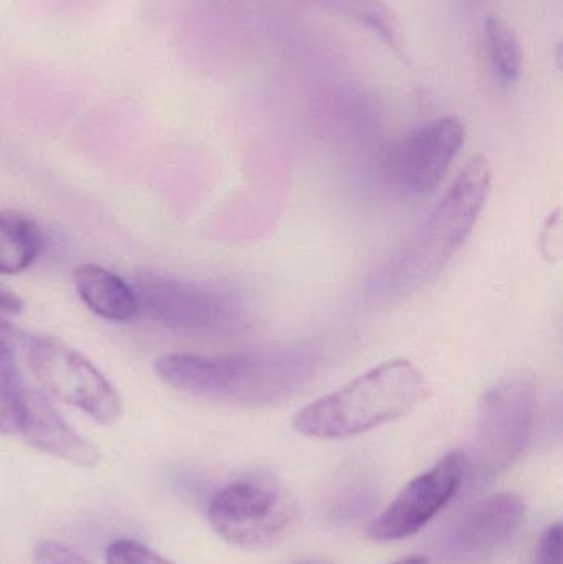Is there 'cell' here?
<instances>
[{"mask_svg": "<svg viewBox=\"0 0 563 564\" xmlns=\"http://www.w3.org/2000/svg\"><path fill=\"white\" fill-rule=\"evenodd\" d=\"M465 139V122L455 116L430 122L390 151L387 177L407 197H426L442 185Z\"/></svg>", "mask_w": 563, "mask_h": 564, "instance_id": "9c48e42d", "label": "cell"}, {"mask_svg": "<svg viewBox=\"0 0 563 564\" xmlns=\"http://www.w3.org/2000/svg\"><path fill=\"white\" fill-rule=\"evenodd\" d=\"M526 506L515 494H499L466 510L440 543L446 564H481L501 552L521 529Z\"/></svg>", "mask_w": 563, "mask_h": 564, "instance_id": "30bf717a", "label": "cell"}, {"mask_svg": "<svg viewBox=\"0 0 563 564\" xmlns=\"http://www.w3.org/2000/svg\"><path fill=\"white\" fill-rule=\"evenodd\" d=\"M22 308V299H20L19 295L13 294L9 289L0 285V312H7V314H20Z\"/></svg>", "mask_w": 563, "mask_h": 564, "instance_id": "ffe728a7", "label": "cell"}, {"mask_svg": "<svg viewBox=\"0 0 563 564\" xmlns=\"http://www.w3.org/2000/svg\"><path fill=\"white\" fill-rule=\"evenodd\" d=\"M136 284L139 307L177 334L215 337L240 324V308L217 289L159 273L139 274Z\"/></svg>", "mask_w": 563, "mask_h": 564, "instance_id": "52a82bcc", "label": "cell"}, {"mask_svg": "<svg viewBox=\"0 0 563 564\" xmlns=\"http://www.w3.org/2000/svg\"><path fill=\"white\" fill-rule=\"evenodd\" d=\"M300 564H316V563H300Z\"/></svg>", "mask_w": 563, "mask_h": 564, "instance_id": "cb8c5ba5", "label": "cell"}, {"mask_svg": "<svg viewBox=\"0 0 563 564\" xmlns=\"http://www.w3.org/2000/svg\"><path fill=\"white\" fill-rule=\"evenodd\" d=\"M486 45L496 75L505 83H512L521 76L522 46L512 26L501 17L486 19Z\"/></svg>", "mask_w": 563, "mask_h": 564, "instance_id": "5bb4252c", "label": "cell"}, {"mask_svg": "<svg viewBox=\"0 0 563 564\" xmlns=\"http://www.w3.org/2000/svg\"><path fill=\"white\" fill-rule=\"evenodd\" d=\"M106 563L108 564H174L159 553L152 552L142 543L131 539L115 540L106 549Z\"/></svg>", "mask_w": 563, "mask_h": 564, "instance_id": "e0dca14e", "label": "cell"}, {"mask_svg": "<svg viewBox=\"0 0 563 564\" xmlns=\"http://www.w3.org/2000/svg\"><path fill=\"white\" fill-rule=\"evenodd\" d=\"M468 2H472V3H481V2H486V0H468Z\"/></svg>", "mask_w": 563, "mask_h": 564, "instance_id": "603a6c76", "label": "cell"}, {"mask_svg": "<svg viewBox=\"0 0 563 564\" xmlns=\"http://www.w3.org/2000/svg\"><path fill=\"white\" fill-rule=\"evenodd\" d=\"M393 564H430V560L425 556H410V558L400 560V562Z\"/></svg>", "mask_w": 563, "mask_h": 564, "instance_id": "44dd1931", "label": "cell"}, {"mask_svg": "<svg viewBox=\"0 0 563 564\" xmlns=\"http://www.w3.org/2000/svg\"><path fill=\"white\" fill-rule=\"evenodd\" d=\"M19 434L35 449L75 466L95 467L101 460L98 446L79 436L36 391L23 393Z\"/></svg>", "mask_w": 563, "mask_h": 564, "instance_id": "8fae6325", "label": "cell"}, {"mask_svg": "<svg viewBox=\"0 0 563 564\" xmlns=\"http://www.w3.org/2000/svg\"><path fill=\"white\" fill-rule=\"evenodd\" d=\"M468 469V456L463 451L446 454L436 466L407 484L396 500L370 523V539L397 542L419 533L459 492Z\"/></svg>", "mask_w": 563, "mask_h": 564, "instance_id": "ba28073f", "label": "cell"}, {"mask_svg": "<svg viewBox=\"0 0 563 564\" xmlns=\"http://www.w3.org/2000/svg\"><path fill=\"white\" fill-rule=\"evenodd\" d=\"M43 250V237L35 221L15 212L0 214V274L29 270Z\"/></svg>", "mask_w": 563, "mask_h": 564, "instance_id": "4fadbf2b", "label": "cell"}, {"mask_svg": "<svg viewBox=\"0 0 563 564\" xmlns=\"http://www.w3.org/2000/svg\"><path fill=\"white\" fill-rule=\"evenodd\" d=\"M534 564H562V523L549 527L535 546Z\"/></svg>", "mask_w": 563, "mask_h": 564, "instance_id": "d6986e66", "label": "cell"}, {"mask_svg": "<svg viewBox=\"0 0 563 564\" xmlns=\"http://www.w3.org/2000/svg\"><path fill=\"white\" fill-rule=\"evenodd\" d=\"M491 184L488 159L476 155L436 205L422 230L382 271L380 288L389 292H409L439 276L478 224Z\"/></svg>", "mask_w": 563, "mask_h": 564, "instance_id": "3957f363", "label": "cell"}, {"mask_svg": "<svg viewBox=\"0 0 563 564\" xmlns=\"http://www.w3.org/2000/svg\"><path fill=\"white\" fill-rule=\"evenodd\" d=\"M429 394V383L412 361L389 360L297 411L293 427L316 440L357 436L405 416Z\"/></svg>", "mask_w": 563, "mask_h": 564, "instance_id": "7a4b0ae2", "label": "cell"}, {"mask_svg": "<svg viewBox=\"0 0 563 564\" xmlns=\"http://www.w3.org/2000/svg\"><path fill=\"white\" fill-rule=\"evenodd\" d=\"M26 358L46 391L78 408L96 423L111 426L122 416V401L108 378L79 351L52 337H32Z\"/></svg>", "mask_w": 563, "mask_h": 564, "instance_id": "8992f818", "label": "cell"}, {"mask_svg": "<svg viewBox=\"0 0 563 564\" xmlns=\"http://www.w3.org/2000/svg\"><path fill=\"white\" fill-rule=\"evenodd\" d=\"M25 390L12 350L0 338V434L19 433Z\"/></svg>", "mask_w": 563, "mask_h": 564, "instance_id": "9a60e30c", "label": "cell"}, {"mask_svg": "<svg viewBox=\"0 0 563 564\" xmlns=\"http://www.w3.org/2000/svg\"><path fill=\"white\" fill-rule=\"evenodd\" d=\"M535 410L538 393L529 378H508L485 394L468 459L476 476L488 479L515 464L531 437Z\"/></svg>", "mask_w": 563, "mask_h": 564, "instance_id": "277c9868", "label": "cell"}, {"mask_svg": "<svg viewBox=\"0 0 563 564\" xmlns=\"http://www.w3.org/2000/svg\"><path fill=\"white\" fill-rule=\"evenodd\" d=\"M323 2L359 20L362 25L369 26L377 35L382 36L390 46L400 50L399 23L383 0H323Z\"/></svg>", "mask_w": 563, "mask_h": 564, "instance_id": "2e32d148", "label": "cell"}, {"mask_svg": "<svg viewBox=\"0 0 563 564\" xmlns=\"http://www.w3.org/2000/svg\"><path fill=\"white\" fill-rule=\"evenodd\" d=\"M73 282L89 311L106 321L128 322L139 312L134 289L106 268L82 264L73 273Z\"/></svg>", "mask_w": 563, "mask_h": 564, "instance_id": "7c38bea8", "label": "cell"}, {"mask_svg": "<svg viewBox=\"0 0 563 564\" xmlns=\"http://www.w3.org/2000/svg\"><path fill=\"white\" fill-rule=\"evenodd\" d=\"M35 564H91L72 546L56 540H45L36 545L33 553Z\"/></svg>", "mask_w": 563, "mask_h": 564, "instance_id": "ac0fdd59", "label": "cell"}, {"mask_svg": "<svg viewBox=\"0 0 563 564\" xmlns=\"http://www.w3.org/2000/svg\"><path fill=\"white\" fill-rule=\"evenodd\" d=\"M321 367L313 347L247 351L225 357L169 354L155 373L182 393L235 406H268L303 390Z\"/></svg>", "mask_w": 563, "mask_h": 564, "instance_id": "6da1fadb", "label": "cell"}, {"mask_svg": "<svg viewBox=\"0 0 563 564\" xmlns=\"http://www.w3.org/2000/svg\"><path fill=\"white\" fill-rule=\"evenodd\" d=\"M10 330L9 322L6 318L0 317V334H6V332Z\"/></svg>", "mask_w": 563, "mask_h": 564, "instance_id": "7402d4cb", "label": "cell"}, {"mask_svg": "<svg viewBox=\"0 0 563 564\" xmlns=\"http://www.w3.org/2000/svg\"><path fill=\"white\" fill-rule=\"evenodd\" d=\"M296 519L293 497L273 477L253 476L218 490L208 507L215 532L231 545L255 549L280 539Z\"/></svg>", "mask_w": 563, "mask_h": 564, "instance_id": "5b68a950", "label": "cell"}]
</instances>
